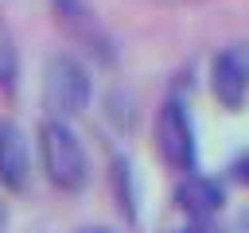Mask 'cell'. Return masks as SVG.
I'll return each instance as SVG.
<instances>
[{"mask_svg":"<svg viewBox=\"0 0 249 233\" xmlns=\"http://www.w3.org/2000/svg\"><path fill=\"white\" fill-rule=\"evenodd\" d=\"M39 163L47 183L62 194H78L89 183V155L74 136V128L58 116H47L39 124Z\"/></svg>","mask_w":249,"mask_h":233,"instance_id":"6da1fadb","label":"cell"},{"mask_svg":"<svg viewBox=\"0 0 249 233\" xmlns=\"http://www.w3.org/2000/svg\"><path fill=\"white\" fill-rule=\"evenodd\" d=\"M93 97V82L89 70L82 66V58L74 54H51L47 70H43V105L51 116L58 120H74L89 109Z\"/></svg>","mask_w":249,"mask_h":233,"instance_id":"7a4b0ae2","label":"cell"},{"mask_svg":"<svg viewBox=\"0 0 249 233\" xmlns=\"http://www.w3.org/2000/svg\"><path fill=\"white\" fill-rule=\"evenodd\" d=\"M156 151L179 175H191L198 167L195 124H191V113H187V105L179 97H167L160 105V113H156Z\"/></svg>","mask_w":249,"mask_h":233,"instance_id":"3957f363","label":"cell"},{"mask_svg":"<svg viewBox=\"0 0 249 233\" xmlns=\"http://www.w3.org/2000/svg\"><path fill=\"white\" fill-rule=\"evenodd\" d=\"M51 8H54L58 27H62L89 58H97V62H113V58H117L109 31L101 27V19L93 16V8H89L86 0H51Z\"/></svg>","mask_w":249,"mask_h":233,"instance_id":"277c9868","label":"cell"},{"mask_svg":"<svg viewBox=\"0 0 249 233\" xmlns=\"http://www.w3.org/2000/svg\"><path fill=\"white\" fill-rule=\"evenodd\" d=\"M210 89L226 109H241L249 97V43H233L210 62Z\"/></svg>","mask_w":249,"mask_h":233,"instance_id":"5b68a950","label":"cell"},{"mask_svg":"<svg viewBox=\"0 0 249 233\" xmlns=\"http://www.w3.org/2000/svg\"><path fill=\"white\" fill-rule=\"evenodd\" d=\"M31 183V151L27 136L16 120H0V186L19 194Z\"/></svg>","mask_w":249,"mask_h":233,"instance_id":"8992f818","label":"cell"},{"mask_svg":"<svg viewBox=\"0 0 249 233\" xmlns=\"http://www.w3.org/2000/svg\"><path fill=\"white\" fill-rule=\"evenodd\" d=\"M175 206L187 221H206L214 217L222 206H226V190L218 179H206V175H183V183L175 186Z\"/></svg>","mask_w":249,"mask_h":233,"instance_id":"52a82bcc","label":"cell"},{"mask_svg":"<svg viewBox=\"0 0 249 233\" xmlns=\"http://www.w3.org/2000/svg\"><path fill=\"white\" fill-rule=\"evenodd\" d=\"M109 186H113V198H117V210L136 221L140 217V206H136V179H132V163L124 155H117L109 163Z\"/></svg>","mask_w":249,"mask_h":233,"instance_id":"ba28073f","label":"cell"},{"mask_svg":"<svg viewBox=\"0 0 249 233\" xmlns=\"http://www.w3.org/2000/svg\"><path fill=\"white\" fill-rule=\"evenodd\" d=\"M16 82H19V50H16L12 27L0 16V93H12Z\"/></svg>","mask_w":249,"mask_h":233,"instance_id":"9c48e42d","label":"cell"},{"mask_svg":"<svg viewBox=\"0 0 249 233\" xmlns=\"http://www.w3.org/2000/svg\"><path fill=\"white\" fill-rule=\"evenodd\" d=\"M175 233H222V229L214 225V217H206V221H187V225L175 229Z\"/></svg>","mask_w":249,"mask_h":233,"instance_id":"30bf717a","label":"cell"},{"mask_svg":"<svg viewBox=\"0 0 249 233\" xmlns=\"http://www.w3.org/2000/svg\"><path fill=\"white\" fill-rule=\"evenodd\" d=\"M230 171H233V179H237V183H245V186H249V151H245V155H237Z\"/></svg>","mask_w":249,"mask_h":233,"instance_id":"8fae6325","label":"cell"},{"mask_svg":"<svg viewBox=\"0 0 249 233\" xmlns=\"http://www.w3.org/2000/svg\"><path fill=\"white\" fill-rule=\"evenodd\" d=\"M74 233H113V229H105V225H82V229H74Z\"/></svg>","mask_w":249,"mask_h":233,"instance_id":"7c38bea8","label":"cell"},{"mask_svg":"<svg viewBox=\"0 0 249 233\" xmlns=\"http://www.w3.org/2000/svg\"><path fill=\"white\" fill-rule=\"evenodd\" d=\"M4 229H8V206L0 202V233H4Z\"/></svg>","mask_w":249,"mask_h":233,"instance_id":"4fadbf2b","label":"cell"}]
</instances>
